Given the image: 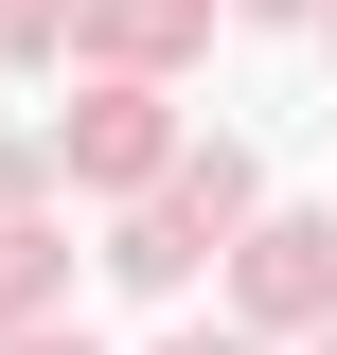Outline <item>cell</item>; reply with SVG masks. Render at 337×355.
<instances>
[{
	"label": "cell",
	"instance_id": "1",
	"mask_svg": "<svg viewBox=\"0 0 337 355\" xmlns=\"http://www.w3.org/2000/svg\"><path fill=\"white\" fill-rule=\"evenodd\" d=\"M231 214H249V160L213 142V160H178V196H160V214H125V249H107V266H125V284H178V266H196Z\"/></svg>",
	"mask_w": 337,
	"mask_h": 355
},
{
	"label": "cell",
	"instance_id": "6",
	"mask_svg": "<svg viewBox=\"0 0 337 355\" xmlns=\"http://www.w3.org/2000/svg\"><path fill=\"white\" fill-rule=\"evenodd\" d=\"M18 355H89V338H18Z\"/></svg>",
	"mask_w": 337,
	"mask_h": 355
},
{
	"label": "cell",
	"instance_id": "4",
	"mask_svg": "<svg viewBox=\"0 0 337 355\" xmlns=\"http://www.w3.org/2000/svg\"><path fill=\"white\" fill-rule=\"evenodd\" d=\"M18 302H36V231H0V320H18Z\"/></svg>",
	"mask_w": 337,
	"mask_h": 355
},
{
	"label": "cell",
	"instance_id": "2",
	"mask_svg": "<svg viewBox=\"0 0 337 355\" xmlns=\"http://www.w3.org/2000/svg\"><path fill=\"white\" fill-rule=\"evenodd\" d=\"M249 302H266V320H320V302H337V231H302V214H284V231L249 249Z\"/></svg>",
	"mask_w": 337,
	"mask_h": 355
},
{
	"label": "cell",
	"instance_id": "3",
	"mask_svg": "<svg viewBox=\"0 0 337 355\" xmlns=\"http://www.w3.org/2000/svg\"><path fill=\"white\" fill-rule=\"evenodd\" d=\"M71 160L89 178H142V160H160V107H142V89H89V107H71Z\"/></svg>",
	"mask_w": 337,
	"mask_h": 355
},
{
	"label": "cell",
	"instance_id": "5",
	"mask_svg": "<svg viewBox=\"0 0 337 355\" xmlns=\"http://www.w3.org/2000/svg\"><path fill=\"white\" fill-rule=\"evenodd\" d=\"M178 355H249V338H178Z\"/></svg>",
	"mask_w": 337,
	"mask_h": 355
}]
</instances>
